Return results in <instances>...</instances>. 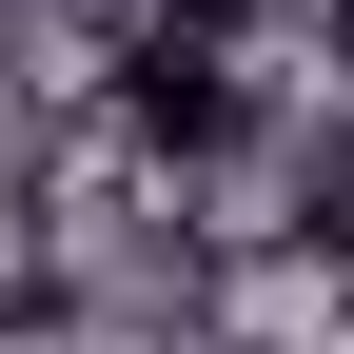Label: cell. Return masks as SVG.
I'll list each match as a JSON object with an SVG mask.
<instances>
[{"mask_svg": "<svg viewBox=\"0 0 354 354\" xmlns=\"http://www.w3.org/2000/svg\"><path fill=\"white\" fill-rule=\"evenodd\" d=\"M118 138L177 158V177H197V158H256V59L216 20H138V39H118Z\"/></svg>", "mask_w": 354, "mask_h": 354, "instance_id": "6da1fadb", "label": "cell"}, {"mask_svg": "<svg viewBox=\"0 0 354 354\" xmlns=\"http://www.w3.org/2000/svg\"><path fill=\"white\" fill-rule=\"evenodd\" d=\"M315 79H335V118H354V0H315Z\"/></svg>", "mask_w": 354, "mask_h": 354, "instance_id": "7a4b0ae2", "label": "cell"}]
</instances>
